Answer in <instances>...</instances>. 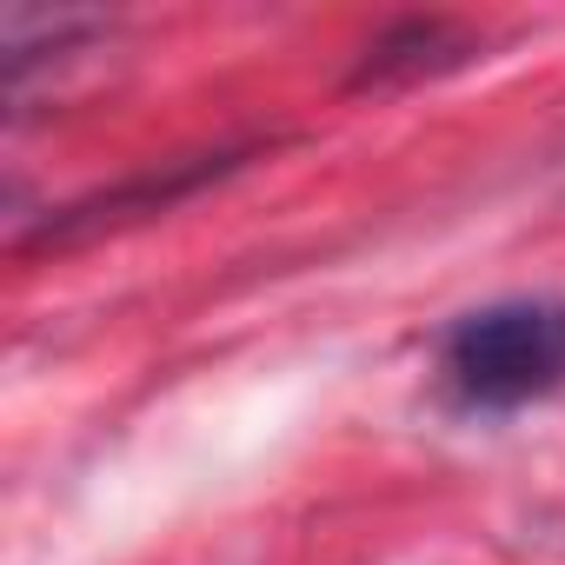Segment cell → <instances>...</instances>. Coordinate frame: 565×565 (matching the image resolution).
Segmentation results:
<instances>
[{"label":"cell","mask_w":565,"mask_h":565,"mask_svg":"<svg viewBox=\"0 0 565 565\" xmlns=\"http://www.w3.org/2000/svg\"><path fill=\"white\" fill-rule=\"evenodd\" d=\"M446 380L466 406L512 413L565 386V300H499L446 327Z\"/></svg>","instance_id":"obj_1"},{"label":"cell","mask_w":565,"mask_h":565,"mask_svg":"<svg viewBox=\"0 0 565 565\" xmlns=\"http://www.w3.org/2000/svg\"><path fill=\"white\" fill-rule=\"evenodd\" d=\"M459 61H472V34H466V28H452V21H399V28H386V34L366 47L353 87H393V81L446 74V67H459Z\"/></svg>","instance_id":"obj_2"},{"label":"cell","mask_w":565,"mask_h":565,"mask_svg":"<svg viewBox=\"0 0 565 565\" xmlns=\"http://www.w3.org/2000/svg\"><path fill=\"white\" fill-rule=\"evenodd\" d=\"M94 28H100L94 14H54V28H47L54 41H47V47H74V41H81V34H94ZM28 61H34V47H28V14L14 8V14H8V74H14V67H28Z\"/></svg>","instance_id":"obj_3"}]
</instances>
